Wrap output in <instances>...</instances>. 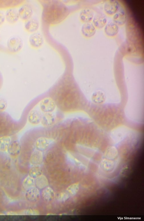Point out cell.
<instances>
[{
  "label": "cell",
  "instance_id": "1",
  "mask_svg": "<svg viewBox=\"0 0 144 221\" xmlns=\"http://www.w3.org/2000/svg\"><path fill=\"white\" fill-rule=\"evenodd\" d=\"M50 95L56 105L58 104L65 109L73 107L80 99L74 79L69 75L63 77L58 81L51 90Z\"/></svg>",
  "mask_w": 144,
  "mask_h": 221
},
{
  "label": "cell",
  "instance_id": "2",
  "mask_svg": "<svg viewBox=\"0 0 144 221\" xmlns=\"http://www.w3.org/2000/svg\"><path fill=\"white\" fill-rule=\"evenodd\" d=\"M42 18L50 25L58 24L64 20L69 14L67 7L61 2L56 0L42 1Z\"/></svg>",
  "mask_w": 144,
  "mask_h": 221
},
{
  "label": "cell",
  "instance_id": "3",
  "mask_svg": "<svg viewBox=\"0 0 144 221\" xmlns=\"http://www.w3.org/2000/svg\"><path fill=\"white\" fill-rule=\"evenodd\" d=\"M23 44V41L21 38L18 36H14L8 39L7 46L10 51L16 52L22 48Z\"/></svg>",
  "mask_w": 144,
  "mask_h": 221
},
{
  "label": "cell",
  "instance_id": "4",
  "mask_svg": "<svg viewBox=\"0 0 144 221\" xmlns=\"http://www.w3.org/2000/svg\"><path fill=\"white\" fill-rule=\"evenodd\" d=\"M120 4L117 0H109L104 4V9L106 14L110 15L115 14L120 9Z\"/></svg>",
  "mask_w": 144,
  "mask_h": 221
},
{
  "label": "cell",
  "instance_id": "5",
  "mask_svg": "<svg viewBox=\"0 0 144 221\" xmlns=\"http://www.w3.org/2000/svg\"><path fill=\"white\" fill-rule=\"evenodd\" d=\"M19 18L24 21H27L31 18L33 13L32 7L28 4L24 5L18 11Z\"/></svg>",
  "mask_w": 144,
  "mask_h": 221
},
{
  "label": "cell",
  "instance_id": "6",
  "mask_svg": "<svg viewBox=\"0 0 144 221\" xmlns=\"http://www.w3.org/2000/svg\"><path fill=\"white\" fill-rule=\"evenodd\" d=\"M29 42L31 46L35 48H38L43 45L44 39L42 35L38 32L34 33L29 37Z\"/></svg>",
  "mask_w": 144,
  "mask_h": 221
},
{
  "label": "cell",
  "instance_id": "7",
  "mask_svg": "<svg viewBox=\"0 0 144 221\" xmlns=\"http://www.w3.org/2000/svg\"><path fill=\"white\" fill-rule=\"evenodd\" d=\"M56 105L52 99H46L41 101L39 104L41 110L43 112H53L55 109Z\"/></svg>",
  "mask_w": 144,
  "mask_h": 221
},
{
  "label": "cell",
  "instance_id": "8",
  "mask_svg": "<svg viewBox=\"0 0 144 221\" xmlns=\"http://www.w3.org/2000/svg\"><path fill=\"white\" fill-rule=\"evenodd\" d=\"M81 31L84 36L89 37L95 34L96 31V28L91 22L84 23L81 27Z\"/></svg>",
  "mask_w": 144,
  "mask_h": 221
},
{
  "label": "cell",
  "instance_id": "9",
  "mask_svg": "<svg viewBox=\"0 0 144 221\" xmlns=\"http://www.w3.org/2000/svg\"><path fill=\"white\" fill-rule=\"evenodd\" d=\"M119 29V26L113 21L108 22L105 25L104 31L106 34L109 36L113 37L116 35Z\"/></svg>",
  "mask_w": 144,
  "mask_h": 221
},
{
  "label": "cell",
  "instance_id": "10",
  "mask_svg": "<svg viewBox=\"0 0 144 221\" xmlns=\"http://www.w3.org/2000/svg\"><path fill=\"white\" fill-rule=\"evenodd\" d=\"M43 113L41 122L42 124L44 126H48L54 124L56 120L54 113L53 112Z\"/></svg>",
  "mask_w": 144,
  "mask_h": 221
},
{
  "label": "cell",
  "instance_id": "11",
  "mask_svg": "<svg viewBox=\"0 0 144 221\" xmlns=\"http://www.w3.org/2000/svg\"><path fill=\"white\" fill-rule=\"evenodd\" d=\"M42 114L39 110L37 109H33L30 112L28 115V121L32 124H37L41 122Z\"/></svg>",
  "mask_w": 144,
  "mask_h": 221
},
{
  "label": "cell",
  "instance_id": "12",
  "mask_svg": "<svg viewBox=\"0 0 144 221\" xmlns=\"http://www.w3.org/2000/svg\"><path fill=\"white\" fill-rule=\"evenodd\" d=\"M51 144L50 140L48 138L41 137L36 140L35 146L37 150L42 152L47 150Z\"/></svg>",
  "mask_w": 144,
  "mask_h": 221
},
{
  "label": "cell",
  "instance_id": "13",
  "mask_svg": "<svg viewBox=\"0 0 144 221\" xmlns=\"http://www.w3.org/2000/svg\"><path fill=\"white\" fill-rule=\"evenodd\" d=\"M127 20V15L125 11L119 9L114 14L113 17V21L119 25H122L126 22Z\"/></svg>",
  "mask_w": 144,
  "mask_h": 221
},
{
  "label": "cell",
  "instance_id": "14",
  "mask_svg": "<svg viewBox=\"0 0 144 221\" xmlns=\"http://www.w3.org/2000/svg\"><path fill=\"white\" fill-rule=\"evenodd\" d=\"M94 16V13L91 9L89 8H85L82 10L79 14L81 20L84 23L88 22L93 19Z\"/></svg>",
  "mask_w": 144,
  "mask_h": 221
},
{
  "label": "cell",
  "instance_id": "15",
  "mask_svg": "<svg viewBox=\"0 0 144 221\" xmlns=\"http://www.w3.org/2000/svg\"><path fill=\"white\" fill-rule=\"evenodd\" d=\"M107 18L105 15L98 13L94 16L93 18V23L96 28H101L105 25Z\"/></svg>",
  "mask_w": 144,
  "mask_h": 221
},
{
  "label": "cell",
  "instance_id": "16",
  "mask_svg": "<svg viewBox=\"0 0 144 221\" xmlns=\"http://www.w3.org/2000/svg\"><path fill=\"white\" fill-rule=\"evenodd\" d=\"M39 27V23L36 18H30L27 21L24 25L25 29L28 32L34 33L36 31Z\"/></svg>",
  "mask_w": 144,
  "mask_h": 221
},
{
  "label": "cell",
  "instance_id": "17",
  "mask_svg": "<svg viewBox=\"0 0 144 221\" xmlns=\"http://www.w3.org/2000/svg\"><path fill=\"white\" fill-rule=\"evenodd\" d=\"M20 150L21 145L20 142L18 140H16L11 142L7 151L10 155L16 156L19 154Z\"/></svg>",
  "mask_w": 144,
  "mask_h": 221
},
{
  "label": "cell",
  "instance_id": "18",
  "mask_svg": "<svg viewBox=\"0 0 144 221\" xmlns=\"http://www.w3.org/2000/svg\"><path fill=\"white\" fill-rule=\"evenodd\" d=\"M5 17L7 21L11 23L16 22L19 18L18 11L13 9L7 10L5 13Z\"/></svg>",
  "mask_w": 144,
  "mask_h": 221
},
{
  "label": "cell",
  "instance_id": "19",
  "mask_svg": "<svg viewBox=\"0 0 144 221\" xmlns=\"http://www.w3.org/2000/svg\"><path fill=\"white\" fill-rule=\"evenodd\" d=\"M43 160L42 152L37 150L33 152L31 158V162L32 164L35 165H39L41 163Z\"/></svg>",
  "mask_w": 144,
  "mask_h": 221
},
{
  "label": "cell",
  "instance_id": "20",
  "mask_svg": "<svg viewBox=\"0 0 144 221\" xmlns=\"http://www.w3.org/2000/svg\"><path fill=\"white\" fill-rule=\"evenodd\" d=\"M42 195L45 201H50L54 198V190L51 188L50 187H47L43 190Z\"/></svg>",
  "mask_w": 144,
  "mask_h": 221
},
{
  "label": "cell",
  "instance_id": "21",
  "mask_svg": "<svg viewBox=\"0 0 144 221\" xmlns=\"http://www.w3.org/2000/svg\"><path fill=\"white\" fill-rule=\"evenodd\" d=\"M12 142L11 137L5 136L0 138V150L5 151L7 150Z\"/></svg>",
  "mask_w": 144,
  "mask_h": 221
},
{
  "label": "cell",
  "instance_id": "22",
  "mask_svg": "<svg viewBox=\"0 0 144 221\" xmlns=\"http://www.w3.org/2000/svg\"><path fill=\"white\" fill-rule=\"evenodd\" d=\"M48 184V181L44 175H41L37 177L36 185L38 188L41 189L44 188Z\"/></svg>",
  "mask_w": 144,
  "mask_h": 221
},
{
  "label": "cell",
  "instance_id": "23",
  "mask_svg": "<svg viewBox=\"0 0 144 221\" xmlns=\"http://www.w3.org/2000/svg\"><path fill=\"white\" fill-rule=\"evenodd\" d=\"M79 184L75 183L71 185L66 189V191L70 196H74L77 192L79 189Z\"/></svg>",
  "mask_w": 144,
  "mask_h": 221
},
{
  "label": "cell",
  "instance_id": "24",
  "mask_svg": "<svg viewBox=\"0 0 144 221\" xmlns=\"http://www.w3.org/2000/svg\"><path fill=\"white\" fill-rule=\"evenodd\" d=\"M30 195V198L32 200L34 201H37L40 197L39 190L36 188H33L31 191Z\"/></svg>",
  "mask_w": 144,
  "mask_h": 221
},
{
  "label": "cell",
  "instance_id": "25",
  "mask_svg": "<svg viewBox=\"0 0 144 221\" xmlns=\"http://www.w3.org/2000/svg\"><path fill=\"white\" fill-rule=\"evenodd\" d=\"M31 173L34 177H37L41 175L42 170L38 165H35L31 169Z\"/></svg>",
  "mask_w": 144,
  "mask_h": 221
},
{
  "label": "cell",
  "instance_id": "26",
  "mask_svg": "<svg viewBox=\"0 0 144 221\" xmlns=\"http://www.w3.org/2000/svg\"><path fill=\"white\" fill-rule=\"evenodd\" d=\"M70 196L66 191L60 193L58 196V200L62 202H65L69 199Z\"/></svg>",
  "mask_w": 144,
  "mask_h": 221
},
{
  "label": "cell",
  "instance_id": "27",
  "mask_svg": "<svg viewBox=\"0 0 144 221\" xmlns=\"http://www.w3.org/2000/svg\"><path fill=\"white\" fill-rule=\"evenodd\" d=\"M5 18V15L3 13L0 11V25L2 24L4 22Z\"/></svg>",
  "mask_w": 144,
  "mask_h": 221
}]
</instances>
